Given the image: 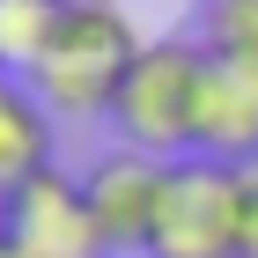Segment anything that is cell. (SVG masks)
Masks as SVG:
<instances>
[{
    "mask_svg": "<svg viewBox=\"0 0 258 258\" xmlns=\"http://www.w3.org/2000/svg\"><path fill=\"white\" fill-rule=\"evenodd\" d=\"M192 155H214V162H229V170H251L258 162V67L214 59V52H207Z\"/></svg>",
    "mask_w": 258,
    "mask_h": 258,
    "instance_id": "obj_6",
    "label": "cell"
},
{
    "mask_svg": "<svg viewBox=\"0 0 258 258\" xmlns=\"http://www.w3.org/2000/svg\"><path fill=\"white\" fill-rule=\"evenodd\" d=\"M59 15H67V0H0V67L30 74L59 30Z\"/></svg>",
    "mask_w": 258,
    "mask_h": 258,
    "instance_id": "obj_8",
    "label": "cell"
},
{
    "mask_svg": "<svg viewBox=\"0 0 258 258\" xmlns=\"http://www.w3.org/2000/svg\"><path fill=\"white\" fill-rule=\"evenodd\" d=\"M140 44L148 37L133 30V15H125L118 0H67L44 59L22 81L44 96L52 118H111V96H118V81L133 74Z\"/></svg>",
    "mask_w": 258,
    "mask_h": 258,
    "instance_id": "obj_1",
    "label": "cell"
},
{
    "mask_svg": "<svg viewBox=\"0 0 258 258\" xmlns=\"http://www.w3.org/2000/svg\"><path fill=\"white\" fill-rule=\"evenodd\" d=\"M162 170H170V162L140 155V148H103V155L89 162L81 192H89V214H96L111 258H148V229H155Z\"/></svg>",
    "mask_w": 258,
    "mask_h": 258,
    "instance_id": "obj_5",
    "label": "cell"
},
{
    "mask_svg": "<svg viewBox=\"0 0 258 258\" xmlns=\"http://www.w3.org/2000/svg\"><path fill=\"white\" fill-rule=\"evenodd\" d=\"M0 74H8V67H0Z\"/></svg>",
    "mask_w": 258,
    "mask_h": 258,
    "instance_id": "obj_12",
    "label": "cell"
},
{
    "mask_svg": "<svg viewBox=\"0 0 258 258\" xmlns=\"http://www.w3.org/2000/svg\"><path fill=\"white\" fill-rule=\"evenodd\" d=\"M0 258H22V251H15V243H8V229H0Z\"/></svg>",
    "mask_w": 258,
    "mask_h": 258,
    "instance_id": "obj_11",
    "label": "cell"
},
{
    "mask_svg": "<svg viewBox=\"0 0 258 258\" xmlns=\"http://www.w3.org/2000/svg\"><path fill=\"white\" fill-rule=\"evenodd\" d=\"M52 170V111L22 74H0V199Z\"/></svg>",
    "mask_w": 258,
    "mask_h": 258,
    "instance_id": "obj_7",
    "label": "cell"
},
{
    "mask_svg": "<svg viewBox=\"0 0 258 258\" xmlns=\"http://www.w3.org/2000/svg\"><path fill=\"white\" fill-rule=\"evenodd\" d=\"M199 81H207V44L199 37H148L133 74L111 96V133L118 148H140L155 162L192 155V125H199Z\"/></svg>",
    "mask_w": 258,
    "mask_h": 258,
    "instance_id": "obj_2",
    "label": "cell"
},
{
    "mask_svg": "<svg viewBox=\"0 0 258 258\" xmlns=\"http://www.w3.org/2000/svg\"><path fill=\"white\" fill-rule=\"evenodd\" d=\"M236 229H243V170L214 155H177L162 170L148 258H236Z\"/></svg>",
    "mask_w": 258,
    "mask_h": 258,
    "instance_id": "obj_3",
    "label": "cell"
},
{
    "mask_svg": "<svg viewBox=\"0 0 258 258\" xmlns=\"http://www.w3.org/2000/svg\"><path fill=\"white\" fill-rule=\"evenodd\" d=\"M0 229L22 258H111L96 214H89V192L67 170H37L30 184L0 199Z\"/></svg>",
    "mask_w": 258,
    "mask_h": 258,
    "instance_id": "obj_4",
    "label": "cell"
},
{
    "mask_svg": "<svg viewBox=\"0 0 258 258\" xmlns=\"http://www.w3.org/2000/svg\"><path fill=\"white\" fill-rule=\"evenodd\" d=\"M199 44H207L214 59L258 67V0H207V30H199Z\"/></svg>",
    "mask_w": 258,
    "mask_h": 258,
    "instance_id": "obj_9",
    "label": "cell"
},
{
    "mask_svg": "<svg viewBox=\"0 0 258 258\" xmlns=\"http://www.w3.org/2000/svg\"><path fill=\"white\" fill-rule=\"evenodd\" d=\"M236 258H258V162L243 170V229H236Z\"/></svg>",
    "mask_w": 258,
    "mask_h": 258,
    "instance_id": "obj_10",
    "label": "cell"
}]
</instances>
